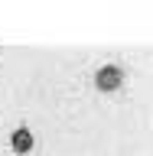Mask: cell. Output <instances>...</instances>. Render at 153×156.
Returning <instances> with one entry per match:
<instances>
[{
	"label": "cell",
	"mask_w": 153,
	"mask_h": 156,
	"mask_svg": "<svg viewBox=\"0 0 153 156\" xmlns=\"http://www.w3.org/2000/svg\"><path fill=\"white\" fill-rule=\"evenodd\" d=\"M10 143H13V150H16V153H26L29 146H33V136H29V130H26V127H20V130H13Z\"/></svg>",
	"instance_id": "1"
},
{
	"label": "cell",
	"mask_w": 153,
	"mask_h": 156,
	"mask_svg": "<svg viewBox=\"0 0 153 156\" xmlns=\"http://www.w3.org/2000/svg\"><path fill=\"white\" fill-rule=\"evenodd\" d=\"M117 81H121V72H117L114 65H111V68H101V72H98V88H114Z\"/></svg>",
	"instance_id": "2"
}]
</instances>
